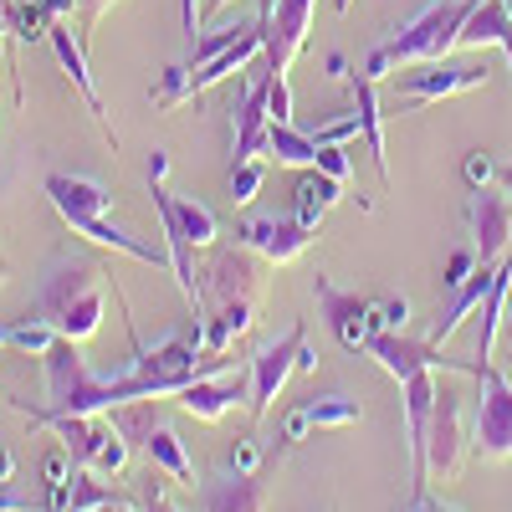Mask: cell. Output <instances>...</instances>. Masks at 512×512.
Listing matches in <instances>:
<instances>
[{
  "mask_svg": "<svg viewBox=\"0 0 512 512\" xmlns=\"http://www.w3.org/2000/svg\"><path fill=\"white\" fill-rule=\"evenodd\" d=\"M41 364H47V400H41L36 410L6 395V405L26 415L31 431H52V425L67 420V415H103V410L118 405V395H113V374H93L72 338H57V344L41 354Z\"/></svg>",
  "mask_w": 512,
  "mask_h": 512,
  "instance_id": "1",
  "label": "cell"
},
{
  "mask_svg": "<svg viewBox=\"0 0 512 512\" xmlns=\"http://www.w3.org/2000/svg\"><path fill=\"white\" fill-rule=\"evenodd\" d=\"M31 318L52 323L72 344H88L103 328V267L88 262V256H62V262H52L36 287Z\"/></svg>",
  "mask_w": 512,
  "mask_h": 512,
  "instance_id": "2",
  "label": "cell"
},
{
  "mask_svg": "<svg viewBox=\"0 0 512 512\" xmlns=\"http://www.w3.org/2000/svg\"><path fill=\"white\" fill-rule=\"evenodd\" d=\"M477 0H436V6H425L405 31H395L390 41H379L364 62V77L369 82H390L400 67H415V62H441L461 47V31L472 21Z\"/></svg>",
  "mask_w": 512,
  "mask_h": 512,
  "instance_id": "3",
  "label": "cell"
},
{
  "mask_svg": "<svg viewBox=\"0 0 512 512\" xmlns=\"http://www.w3.org/2000/svg\"><path fill=\"white\" fill-rule=\"evenodd\" d=\"M487 62H415V67H400L395 77H390V93H395V103H405V108H420V103H446V98H456V93H472V88H487Z\"/></svg>",
  "mask_w": 512,
  "mask_h": 512,
  "instance_id": "4",
  "label": "cell"
},
{
  "mask_svg": "<svg viewBox=\"0 0 512 512\" xmlns=\"http://www.w3.org/2000/svg\"><path fill=\"white\" fill-rule=\"evenodd\" d=\"M52 431L62 436V446L82 461V466H93L98 477H118L123 466H128V446L118 431H113V420L108 415H67V420H57Z\"/></svg>",
  "mask_w": 512,
  "mask_h": 512,
  "instance_id": "5",
  "label": "cell"
},
{
  "mask_svg": "<svg viewBox=\"0 0 512 512\" xmlns=\"http://www.w3.org/2000/svg\"><path fill=\"white\" fill-rule=\"evenodd\" d=\"M303 344H308V328H303V323H292V328L277 338V344L256 349V359H251V400H246L251 425H262V420H267L272 400L282 395V384L297 374V354H303Z\"/></svg>",
  "mask_w": 512,
  "mask_h": 512,
  "instance_id": "6",
  "label": "cell"
},
{
  "mask_svg": "<svg viewBox=\"0 0 512 512\" xmlns=\"http://www.w3.org/2000/svg\"><path fill=\"white\" fill-rule=\"evenodd\" d=\"M262 292V256L251 246H226L210 256V267L200 272V297H205V313L221 308V303H256Z\"/></svg>",
  "mask_w": 512,
  "mask_h": 512,
  "instance_id": "7",
  "label": "cell"
},
{
  "mask_svg": "<svg viewBox=\"0 0 512 512\" xmlns=\"http://www.w3.org/2000/svg\"><path fill=\"white\" fill-rule=\"evenodd\" d=\"M472 446L482 461L512 456V379L497 364L482 369V405H477V425H472Z\"/></svg>",
  "mask_w": 512,
  "mask_h": 512,
  "instance_id": "8",
  "label": "cell"
},
{
  "mask_svg": "<svg viewBox=\"0 0 512 512\" xmlns=\"http://www.w3.org/2000/svg\"><path fill=\"white\" fill-rule=\"evenodd\" d=\"M313 297H318V318H323L328 333L338 338V349L364 354L369 338H374V297L344 292V287H333L328 277L313 282Z\"/></svg>",
  "mask_w": 512,
  "mask_h": 512,
  "instance_id": "9",
  "label": "cell"
},
{
  "mask_svg": "<svg viewBox=\"0 0 512 512\" xmlns=\"http://www.w3.org/2000/svg\"><path fill=\"white\" fill-rule=\"evenodd\" d=\"M461 466V390L436 379V415L425 431V487L431 482H451Z\"/></svg>",
  "mask_w": 512,
  "mask_h": 512,
  "instance_id": "10",
  "label": "cell"
},
{
  "mask_svg": "<svg viewBox=\"0 0 512 512\" xmlns=\"http://www.w3.org/2000/svg\"><path fill=\"white\" fill-rule=\"evenodd\" d=\"M236 164L267 154V128H272V67L267 62H251V77L236 98Z\"/></svg>",
  "mask_w": 512,
  "mask_h": 512,
  "instance_id": "11",
  "label": "cell"
},
{
  "mask_svg": "<svg viewBox=\"0 0 512 512\" xmlns=\"http://www.w3.org/2000/svg\"><path fill=\"white\" fill-rule=\"evenodd\" d=\"M236 241H241V246H251L256 256H262V262L287 267V262H297V256L308 251L313 231H303L292 216H251V221H241V226H236Z\"/></svg>",
  "mask_w": 512,
  "mask_h": 512,
  "instance_id": "12",
  "label": "cell"
},
{
  "mask_svg": "<svg viewBox=\"0 0 512 512\" xmlns=\"http://www.w3.org/2000/svg\"><path fill=\"white\" fill-rule=\"evenodd\" d=\"M47 41H52V52H57V62H62L67 82H72V88H77V98L88 103L93 123L103 128V139H108V149L118 154V134H113V118H108V108H103V98H98V82H93V72H88V52H82V41L72 36V26H67V21H57Z\"/></svg>",
  "mask_w": 512,
  "mask_h": 512,
  "instance_id": "13",
  "label": "cell"
},
{
  "mask_svg": "<svg viewBox=\"0 0 512 512\" xmlns=\"http://www.w3.org/2000/svg\"><path fill=\"white\" fill-rule=\"evenodd\" d=\"M466 221H472V246L482 262H497V256L512 246V195L507 190H472L466 200Z\"/></svg>",
  "mask_w": 512,
  "mask_h": 512,
  "instance_id": "14",
  "label": "cell"
},
{
  "mask_svg": "<svg viewBox=\"0 0 512 512\" xmlns=\"http://www.w3.org/2000/svg\"><path fill=\"white\" fill-rule=\"evenodd\" d=\"M251 400V379L246 374H200L195 384H185V390L175 395V405L185 410V415H195V420H210L216 425L221 415H231L236 405H246Z\"/></svg>",
  "mask_w": 512,
  "mask_h": 512,
  "instance_id": "15",
  "label": "cell"
},
{
  "mask_svg": "<svg viewBox=\"0 0 512 512\" xmlns=\"http://www.w3.org/2000/svg\"><path fill=\"white\" fill-rule=\"evenodd\" d=\"M195 507L200 512H262L267 507V487L262 472H221V477H205L195 487Z\"/></svg>",
  "mask_w": 512,
  "mask_h": 512,
  "instance_id": "16",
  "label": "cell"
},
{
  "mask_svg": "<svg viewBox=\"0 0 512 512\" xmlns=\"http://www.w3.org/2000/svg\"><path fill=\"white\" fill-rule=\"evenodd\" d=\"M359 420H364L359 400H349V395H318V400H303L282 420V441L297 446L308 431H338V425H359Z\"/></svg>",
  "mask_w": 512,
  "mask_h": 512,
  "instance_id": "17",
  "label": "cell"
},
{
  "mask_svg": "<svg viewBox=\"0 0 512 512\" xmlns=\"http://www.w3.org/2000/svg\"><path fill=\"white\" fill-rule=\"evenodd\" d=\"M349 88H354V113H359V139L379 169V180L390 185V154H384V113H379V82H369L364 72H349L344 77Z\"/></svg>",
  "mask_w": 512,
  "mask_h": 512,
  "instance_id": "18",
  "label": "cell"
},
{
  "mask_svg": "<svg viewBox=\"0 0 512 512\" xmlns=\"http://www.w3.org/2000/svg\"><path fill=\"white\" fill-rule=\"evenodd\" d=\"M338 200H344V185L328 180L323 169H303L297 185H292V221L303 226V231H318Z\"/></svg>",
  "mask_w": 512,
  "mask_h": 512,
  "instance_id": "19",
  "label": "cell"
},
{
  "mask_svg": "<svg viewBox=\"0 0 512 512\" xmlns=\"http://www.w3.org/2000/svg\"><path fill=\"white\" fill-rule=\"evenodd\" d=\"M507 292H512V246L497 256V267H492V287H487V297H482V338H477V354L472 359H482V364H492V338L502 333V318H507Z\"/></svg>",
  "mask_w": 512,
  "mask_h": 512,
  "instance_id": "20",
  "label": "cell"
},
{
  "mask_svg": "<svg viewBox=\"0 0 512 512\" xmlns=\"http://www.w3.org/2000/svg\"><path fill=\"white\" fill-rule=\"evenodd\" d=\"M472 47H502L507 62H512V16H507L502 0H477V11H472V21H466L456 52H472Z\"/></svg>",
  "mask_w": 512,
  "mask_h": 512,
  "instance_id": "21",
  "label": "cell"
},
{
  "mask_svg": "<svg viewBox=\"0 0 512 512\" xmlns=\"http://www.w3.org/2000/svg\"><path fill=\"white\" fill-rule=\"evenodd\" d=\"M144 456L154 461V472H164L169 482H180V487H200L195 461H190V451H185V441H180L175 425H159V431L144 441Z\"/></svg>",
  "mask_w": 512,
  "mask_h": 512,
  "instance_id": "22",
  "label": "cell"
},
{
  "mask_svg": "<svg viewBox=\"0 0 512 512\" xmlns=\"http://www.w3.org/2000/svg\"><path fill=\"white\" fill-rule=\"evenodd\" d=\"M256 323V303H221L205 313V349L210 354H231L236 338H246Z\"/></svg>",
  "mask_w": 512,
  "mask_h": 512,
  "instance_id": "23",
  "label": "cell"
},
{
  "mask_svg": "<svg viewBox=\"0 0 512 512\" xmlns=\"http://www.w3.org/2000/svg\"><path fill=\"white\" fill-rule=\"evenodd\" d=\"M0 6H6V26L21 41H41V36H52L57 21H67L57 0H0Z\"/></svg>",
  "mask_w": 512,
  "mask_h": 512,
  "instance_id": "24",
  "label": "cell"
},
{
  "mask_svg": "<svg viewBox=\"0 0 512 512\" xmlns=\"http://www.w3.org/2000/svg\"><path fill=\"white\" fill-rule=\"evenodd\" d=\"M103 415L113 420V431H118L128 446H139V451H144V441L164 425L159 400H123V405H113V410H103Z\"/></svg>",
  "mask_w": 512,
  "mask_h": 512,
  "instance_id": "25",
  "label": "cell"
},
{
  "mask_svg": "<svg viewBox=\"0 0 512 512\" xmlns=\"http://www.w3.org/2000/svg\"><path fill=\"white\" fill-rule=\"evenodd\" d=\"M267 159H277L287 169H313L318 164V139L303 134V128H292V123H272L267 128Z\"/></svg>",
  "mask_w": 512,
  "mask_h": 512,
  "instance_id": "26",
  "label": "cell"
},
{
  "mask_svg": "<svg viewBox=\"0 0 512 512\" xmlns=\"http://www.w3.org/2000/svg\"><path fill=\"white\" fill-rule=\"evenodd\" d=\"M108 502H123V492H113L108 482H98L93 466H77V477H72V487H67L62 512H93V507H108Z\"/></svg>",
  "mask_w": 512,
  "mask_h": 512,
  "instance_id": "27",
  "label": "cell"
},
{
  "mask_svg": "<svg viewBox=\"0 0 512 512\" xmlns=\"http://www.w3.org/2000/svg\"><path fill=\"white\" fill-rule=\"evenodd\" d=\"M164 200H169V210H175V221L185 226V236H190L195 246H210V241H216V210H210V205L185 200V195H169V190H164Z\"/></svg>",
  "mask_w": 512,
  "mask_h": 512,
  "instance_id": "28",
  "label": "cell"
},
{
  "mask_svg": "<svg viewBox=\"0 0 512 512\" xmlns=\"http://www.w3.org/2000/svg\"><path fill=\"white\" fill-rule=\"evenodd\" d=\"M77 466H82V461H77L67 446L47 451V461H41V477H47V507H52V512H62L67 487H72V477H77Z\"/></svg>",
  "mask_w": 512,
  "mask_h": 512,
  "instance_id": "29",
  "label": "cell"
},
{
  "mask_svg": "<svg viewBox=\"0 0 512 512\" xmlns=\"http://www.w3.org/2000/svg\"><path fill=\"white\" fill-rule=\"evenodd\" d=\"M256 21H226V26H216V31H205V36H195V52H190V67H205L216 52H226L231 41H241L246 31H251Z\"/></svg>",
  "mask_w": 512,
  "mask_h": 512,
  "instance_id": "30",
  "label": "cell"
},
{
  "mask_svg": "<svg viewBox=\"0 0 512 512\" xmlns=\"http://www.w3.org/2000/svg\"><path fill=\"white\" fill-rule=\"evenodd\" d=\"M149 98H154V108H180V103H190V98H195V88H190V67H185V62L164 67L159 88H154Z\"/></svg>",
  "mask_w": 512,
  "mask_h": 512,
  "instance_id": "31",
  "label": "cell"
},
{
  "mask_svg": "<svg viewBox=\"0 0 512 512\" xmlns=\"http://www.w3.org/2000/svg\"><path fill=\"white\" fill-rule=\"evenodd\" d=\"M262 180H267V164H262V159L236 164V169H231V205H251L256 190H262Z\"/></svg>",
  "mask_w": 512,
  "mask_h": 512,
  "instance_id": "32",
  "label": "cell"
},
{
  "mask_svg": "<svg viewBox=\"0 0 512 512\" xmlns=\"http://www.w3.org/2000/svg\"><path fill=\"white\" fill-rule=\"evenodd\" d=\"M410 303L405 297H374V333H405Z\"/></svg>",
  "mask_w": 512,
  "mask_h": 512,
  "instance_id": "33",
  "label": "cell"
},
{
  "mask_svg": "<svg viewBox=\"0 0 512 512\" xmlns=\"http://www.w3.org/2000/svg\"><path fill=\"white\" fill-rule=\"evenodd\" d=\"M313 169H323L328 180H338V185H349V175H354V159H349V149L344 144H318V164Z\"/></svg>",
  "mask_w": 512,
  "mask_h": 512,
  "instance_id": "34",
  "label": "cell"
},
{
  "mask_svg": "<svg viewBox=\"0 0 512 512\" xmlns=\"http://www.w3.org/2000/svg\"><path fill=\"white\" fill-rule=\"evenodd\" d=\"M492 175H497V164H492V154H487V149L466 154V164H461V180H466V190H487V185H492Z\"/></svg>",
  "mask_w": 512,
  "mask_h": 512,
  "instance_id": "35",
  "label": "cell"
},
{
  "mask_svg": "<svg viewBox=\"0 0 512 512\" xmlns=\"http://www.w3.org/2000/svg\"><path fill=\"white\" fill-rule=\"evenodd\" d=\"M482 267V256H477V246H461L456 256H451V262H446V277H441V287L451 292V287H461L466 277H472Z\"/></svg>",
  "mask_w": 512,
  "mask_h": 512,
  "instance_id": "36",
  "label": "cell"
},
{
  "mask_svg": "<svg viewBox=\"0 0 512 512\" xmlns=\"http://www.w3.org/2000/svg\"><path fill=\"white\" fill-rule=\"evenodd\" d=\"M262 436L256 431H246V436H236V451H231V466L236 472H262Z\"/></svg>",
  "mask_w": 512,
  "mask_h": 512,
  "instance_id": "37",
  "label": "cell"
},
{
  "mask_svg": "<svg viewBox=\"0 0 512 512\" xmlns=\"http://www.w3.org/2000/svg\"><path fill=\"white\" fill-rule=\"evenodd\" d=\"M354 134H359V113H344V118H328L313 139H318V144H349Z\"/></svg>",
  "mask_w": 512,
  "mask_h": 512,
  "instance_id": "38",
  "label": "cell"
},
{
  "mask_svg": "<svg viewBox=\"0 0 512 512\" xmlns=\"http://www.w3.org/2000/svg\"><path fill=\"white\" fill-rule=\"evenodd\" d=\"M0 512H52V507H47V502H36V497L11 492V482H0Z\"/></svg>",
  "mask_w": 512,
  "mask_h": 512,
  "instance_id": "39",
  "label": "cell"
},
{
  "mask_svg": "<svg viewBox=\"0 0 512 512\" xmlns=\"http://www.w3.org/2000/svg\"><path fill=\"white\" fill-rule=\"evenodd\" d=\"M108 6H113V0H77V11H82V26L93 31V26L103 21V11H108Z\"/></svg>",
  "mask_w": 512,
  "mask_h": 512,
  "instance_id": "40",
  "label": "cell"
},
{
  "mask_svg": "<svg viewBox=\"0 0 512 512\" xmlns=\"http://www.w3.org/2000/svg\"><path fill=\"white\" fill-rule=\"evenodd\" d=\"M16 477V456H11V446L0 441V482H11Z\"/></svg>",
  "mask_w": 512,
  "mask_h": 512,
  "instance_id": "41",
  "label": "cell"
},
{
  "mask_svg": "<svg viewBox=\"0 0 512 512\" xmlns=\"http://www.w3.org/2000/svg\"><path fill=\"white\" fill-rule=\"evenodd\" d=\"M164 169H169V154L154 149V154H149V180H164Z\"/></svg>",
  "mask_w": 512,
  "mask_h": 512,
  "instance_id": "42",
  "label": "cell"
},
{
  "mask_svg": "<svg viewBox=\"0 0 512 512\" xmlns=\"http://www.w3.org/2000/svg\"><path fill=\"white\" fill-rule=\"evenodd\" d=\"M313 369H318V354L303 344V354H297V374H313Z\"/></svg>",
  "mask_w": 512,
  "mask_h": 512,
  "instance_id": "43",
  "label": "cell"
},
{
  "mask_svg": "<svg viewBox=\"0 0 512 512\" xmlns=\"http://www.w3.org/2000/svg\"><path fill=\"white\" fill-rule=\"evenodd\" d=\"M405 512H441V502H431V492H425V497H410Z\"/></svg>",
  "mask_w": 512,
  "mask_h": 512,
  "instance_id": "44",
  "label": "cell"
},
{
  "mask_svg": "<svg viewBox=\"0 0 512 512\" xmlns=\"http://www.w3.org/2000/svg\"><path fill=\"white\" fill-rule=\"evenodd\" d=\"M328 77H349V62L344 57H328Z\"/></svg>",
  "mask_w": 512,
  "mask_h": 512,
  "instance_id": "45",
  "label": "cell"
},
{
  "mask_svg": "<svg viewBox=\"0 0 512 512\" xmlns=\"http://www.w3.org/2000/svg\"><path fill=\"white\" fill-rule=\"evenodd\" d=\"M272 11H277V0H256V21H272Z\"/></svg>",
  "mask_w": 512,
  "mask_h": 512,
  "instance_id": "46",
  "label": "cell"
},
{
  "mask_svg": "<svg viewBox=\"0 0 512 512\" xmlns=\"http://www.w3.org/2000/svg\"><path fill=\"white\" fill-rule=\"evenodd\" d=\"M221 6H231V0H200V16H216Z\"/></svg>",
  "mask_w": 512,
  "mask_h": 512,
  "instance_id": "47",
  "label": "cell"
},
{
  "mask_svg": "<svg viewBox=\"0 0 512 512\" xmlns=\"http://www.w3.org/2000/svg\"><path fill=\"white\" fill-rule=\"evenodd\" d=\"M0 349H11V323H0Z\"/></svg>",
  "mask_w": 512,
  "mask_h": 512,
  "instance_id": "48",
  "label": "cell"
},
{
  "mask_svg": "<svg viewBox=\"0 0 512 512\" xmlns=\"http://www.w3.org/2000/svg\"><path fill=\"white\" fill-rule=\"evenodd\" d=\"M333 11H338V16H344V11H354V0H333Z\"/></svg>",
  "mask_w": 512,
  "mask_h": 512,
  "instance_id": "49",
  "label": "cell"
},
{
  "mask_svg": "<svg viewBox=\"0 0 512 512\" xmlns=\"http://www.w3.org/2000/svg\"><path fill=\"white\" fill-rule=\"evenodd\" d=\"M502 333H507V344H512V308H507V318H502Z\"/></svg>",
  "mask_w": 512,
  "mask_h": 512,
  "instance_id": "50",
  "label": "cell"
},
{
  "mask_svg": "<svg viewBox=\"0 0 512 512\" xmlns=\"http://www.w3.org/2000/svg\"><path fill=\"white\" fill-rule=\"evenodd\" d=\"M502 190L512 195V169H502Z\"/></svg>",
  "mask_w": 512,
  "mask_h": 512,
  "instance_id": "51",
  "label": "cell"
},
{
  "mask_svg": "<svg viewBox=\"0 0 512 512\" xmlns=\"http://www.w3.org/2000/svg\"><path fill=\"white\" fill-rule=\"evenodd\" d=\"M11 277V262H6V256H0V282H6Z\"/></svg>",
  "mask_w": 512,
  "mask_h": 512,
  "instance_id": "52",
  "label": "cell"
},
{
  "mask_svg": "<svg viewBox=\"0 0 512 512\" xmlns=\"http://www.w3.org/2000/svg\"><path fill=\"white\" fill-rule=\"evenodd\" d=\"M118 507H123V502H108V507H93V512H118Z\"/></svg>",
  "mask_w": 512,
  "mask_h": 512,
  "instance_id": "53",
  "label": "cell"
},
{
  "mask_svg": "<svg viewBox=\"0 0 512 512\" xmlns=\"http://www.w3.org/2000/svg\"><path fill=\"white\" fill-rule=\"evenodd\" d=\"M502 6H507V16H512V0H502Z\"/></svg>",
  "mask_w": 512,
  "mask_h": 512,
  "instance_id": "54",
  "label": "cell"
},
{
  "mask_svg": "<svg viewBox=\"0 0 512 512\" xmlns=\"http://www.w3.org/2000/svg\"><path fill=\"white\" fill-rule=\"evenodd\" d=\"M118 512H134V507H128V502H123V507H118Z\"/></svg>",
  "mask_w": 512,
  "mask_h": 512,
  "instance_id": "55",
  "label": "cell"
},
{
  "mask_svg": "<svg viewBox=\"0 0 512 512\" xmlns=\"http://www.w3.org/2000/svg\"><path fill=\"white\" fill-rule=\"evenodd\" d=\"M441 512H456V507H441Z\"/></svg>",
  "mask_w": 512,
  "mask_h": 512,
  "instance_id": "56",
  "label": "cell"
}]
</instances>
